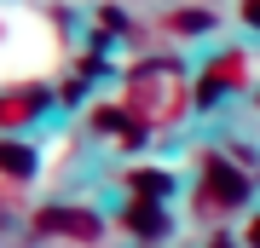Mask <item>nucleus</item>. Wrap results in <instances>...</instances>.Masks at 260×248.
<instances>
[{
    "label": "nucleus",
    "instance_id": "f257e3e1",
    "mask_svg": "<svg viewBox=\"0 0 260 248\" xmlns=\"http://www.w3.org/2000/svg\"><path fill=\"white\" fill-rule=\"evenodd\" d=\"M0 167H6V173H29V150L6 145V150H0Z\"/></svg>",
    "mask_w": 260,
    "mask_h": 248
},
{
    "label": "nucleus",
    "instance_id": "f03ea898",
    "mask_svg": "<svg viewBox=\"0 0 260 248\" xmlns=\"http://www.w3.org/2000/svg\"><path fill=\"white\" fill-rule=\"evenodd\" d=\"M254 248H260V220H254Z\"/></svg>",
    "mask_w": 260,
    "mask_h": 248
}]
</instances>
